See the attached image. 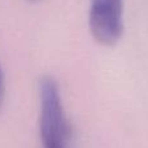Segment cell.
Wrapping results in <instances>:
<instances>
[{"label":"cell","instance_id":"6da1fadb","mask_svg":"<svg viewBox=\"0 0 148 148\" xmlns=\"http://www.w3.org/2000/svg\"><path fill=\"white\" fill-rule=\"evenodd\" d=\"M39 133L43 148H70L72 127L57 82L43 77L39 82Z\"/></svg>","mask_w":148,"mask_h":148},{"label":"cell","instance_id":"7a4b0ae2","mask_svg":"<svg viewBox=\"0 0 148 148\" xmlns=\"http://www.w3.org/2000/svg\"><path fill=\"white\" fill-rule=\"evenodd\" d=\"M123 0H91L88 26L94 39L105 47L118 43L123 34Z\"/></svg>","mask_w":148,"mask_h":148},{"label":"cell","instance_id":"3957f363","mask_svg":"<svg viewBox=\"0 0 148 148\" xmlns=\"http://www.w3.org/2000/svg\"><path fill=\"white\" fill-rule=\"evenodd\" d=\"M4 95H5V83H4V74H3L1 66H0V108L4 101Z\"/></svg>","mask_w":148,"mask_h":148},{"label":"cell","instance_id":"277c9868","mask_svg":"<svg viewBox=\"0 0 148 148\" xmlns=\"http://www.w3.org/2000/svg\"><path fill=\"white\" fill-rule=\"evenodd\" d=\"M26 1H29V3H36V1H39V0H26Z\"/></svg>","mask_w":148,"mask_h":148}]
</instances>
